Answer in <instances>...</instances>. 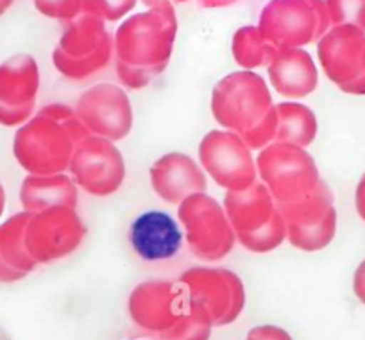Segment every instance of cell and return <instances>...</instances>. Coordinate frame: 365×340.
Instances as JSON below:
<instances>
[{
	"mask_svg": "<svg viewBox=\"0 0 365 340\" xmlns=\"http://www.w3.org/2000/svg\"><path fill=\"white\" fill-rule=\"evenodd\" d=\"M178 36L172 2H161L120 24L113 36L115 66L120 83L142 90L168 66Z\"/></svg>",
	"mask_w": 365,
	"mask_h": 340,
	"instance_id": "cell-1",
	"label": "cell"
},
{
	"mask_svg": "<svg viewBox=\"0 0 365 340\" xmlns=\"http://www.w3.org/2000/svg\"><path fill=\"white\" fill-rule=\"evenodd\" d=\"M90 135L76 110L65 104H48L16 129L13 154L26 172L61 174L68 170L77 145Z\"/></svg>",
	"mask_w": 365,
	"mask_h": 340,
	"instance_id": "cell-2",
	"label": "cell"
},
{
	"mask_svg": "<svg viewBox=\"0 0 365 340\" xmlns=\"http://www.w3.org/2000/svg\"><path fill=\"white\" fill-rule=\"evenodd\" d=\"M213 118L237 133L251 149L262 150L274 142L278 111L265 79L252 70L222 77L212 92Z\"/></svg>",
	"mask_w": 365,
	"mask_h": 340,
	"instance_id": "cell-3",
	"label": "cell"
},
{
	"mask_svg": "<svg viewBox=\"0 0 365 340\" xmlns=\"http://www.w3.org/2000/svg\"><path fill=\"white\" fill-rule=\"evenodd\" d=\"M224 210L235 237L247 251L263 254L278 249L287 240L282 210L262 181L245 190H227Z\"/></svg>",
	"mask_w": 365,
	"mask_h": 340,
	"instance_id": "cell-4",
	"label": "cell"
},
{
	"mask_svg": "<svg viewBox=\"0 0 365 340\" xmlns=\"http://www.w3.org/2000/svg\"><path fill=\"white\" fill-rule=\"evenodd\" d=\"M113 56V36L108 33L104 20L83 11L66 26L52 52V63L66 79L84 81L103 72Z\"/></svg>",
	"mask_w": 365,
	"mask_h": 340,
	"instance_id": "cell-5",
	"label": "cell"
},
{
	"mask_svg": "<svg viewBox=\"0 0 365 340\" xmlns=\"http://www.w3.org/2000/svg\"><path fill=\"white\" fill-rule=\"evenodd\" d=\"M187 310L201 315L213 328L237 321L245 306V289L233 271L194 267L179 278Z\"/></svg>",
	"mask_w": 365,
	"mask_h": 340,
	"instance_id": "cell-6",
	"label": "cell"
},
{
	"mask_svg": "<svg viewBox=\"0 0 365 340\" xmlns=\"http://www.w3.org/2000/svg\"><path fill=\"white\" fill-rule=\"evenodd\" d=\"M331 27L324 0H270L262 9L258 29L276 48L317 43Z\"/></svg>",
	"mask_w": 365,
	"mask_h": 340,
	"instance_id": "cell-7",
	"label": "cell"
},
{
	"mask_svg": "<svg viewBox=\"0 0 365 340\" xmlns=\"http://www.w3.org/2000/svg\"><path fill=\"white\" fill-rule=\"evenodd\" d=\"M256 170L278 205L301 201L321 181L310 153L292 143H269L256 158Z\"/></svg>",
	"mask_w": 365,
	"mask_h": 340,
	"instance_id": "cell-8",
	"label": "cell"
},
{
	"mask_svg": "<svg viewBox=\"0 0 365 340\" xmlns=\"http://www.w3.org/2000/svg\"><path fill=\"white\" fill-rule=\"evenodd\" d=\"M178 217L194 257L205 262H219L230 254L237 237L224 206L212 195L205 192L187 197L179 202Z\"/></svg>",
	"mask_w": 365,
	"mask_h": 340,
	"instance_id": "cell-9",
	"label": "cell"
},
{
	"mask_svg": "<svg viewBox=\"0 0 365 340\" xmlns=\"http://www.w3.org/2000/svg\"><path fill=\"white\" fill-rule=\"evenodd\" d=\"M278 206L292 247L315 252L331 244L336 233V210L326 181H319L315 190L301 201Z\"/></svg>",
	"mask_w": 365,
	"mask_h": 340,
	"instance_id": "cell-10",
	"label": "cell"
},
{
	"mask_svg": "<svg viewBox=\"0 0 365 340\" xmlns=\"http://www.w3.org/2000/svg\"><path fill=\"white\" fill-rule=\"evenodd\" d=\"M86 226L70 206H52L31 213L26 227V245L38 265L68 257L83 244Z\"/></svg>",
	"mask_w": 365,
	"mask_h": 340,
	"instance_id": "cell-11",
	"label": "cell"
},
{
	"mask_svg": "<svg viewBox=\"0 0 365 340\" xmlns=\"http://www.w3.org/2000/svg\"><path fill=\"white\" fill-rule=\"evenodd\" d=\"M317 56L326 77L344 93L365 96V31L331 26L317 41Z\"/></svg>",
	"mask_w": 365,
	"mask_h": 340,
	"instance_id": "cell-12",
	"label": "cell"
},
{
	"mask_svg": "<svg viewBox=\"0 0 365 340\" xmlns=\"http://www.w3.org/2000/svg\"><path fill=\"white\" fill-rule=\"evenodd\" d=\"M201 167L224 190H245L258 181L252 149L231 131H210L199 143Z\"/></svg>",
	"mask_w": 365,
	"mask_h": 340,
	"instance_id": "cell-13",
	"label": "cell"
},
{
	"mask_svg": "<svg viewBox=\"0 0 365 340\" xmlns=\"http://www.w3.org/2000/svg\"><path fill=\"white\" fill-rule=\"evenodd\" d=\"M68 172L86 194L108 197L124 183L125 161L115 142L90 135L77 145Z\"/></svg>",
	"mask_w": 365,
	"mask_h": 340,
	"instance_id": "cell-14",
	"label": "cell"
},
{
	"mask_svg": "<svg viewBox=\"0 0 365 340\" xmlns=\"http://www.w3.org/2000/svg\"><path fill=\"white\" fill-rule=\"evenodd\" d=\"M76 113L88 131L96 136L120 142L131 133L133 108L122 86L101 83L79 97Z\"/></svg>",
	"mask_w": 365,
	"mask_h": 340,
	"instance_id": "cell-15",
	"label": "cell"
},
{
	"mask_svg": "<svg viewBox=\"0 0 365 340\" xmlns=\"http://www.w3.org/2000/svg\"><path fill=\"white\" fill-rule=\"evenodd\" d=\"M40 68L33 56L16 54L0 65V125L20 128L34 113Z\"/></svg>",
	"mask_w": 365,
	"mask_h": 340,
	"instance_id": "cell-16",
	"label": "cell"
},
{
	"mask_svg": "<svg viewBox=\"0 0 365 340\" xmlns=\"http://www.w3.org/2000/svg\"><path fill=\"white\" fill-rule=\"evenodd\" d=\"M187 310L181 285L167 279H150L135 287L128 301L131 321L140 329L160 335Z\"/></svg>",
	"mask_w": 365,
	"mask_h": 340,
	"instance_id": "cell-17",
	"label": "cell"
},
{
	"mask_svg": "<svg viewBox=\"0 0 365 340\" xmlns=\"http://www.w3.org/2000/svg\"><path fill=\"white\" fill-rule=\"evenodd\" d=\"M149 177L153 190L170 205H179L194 194H205L208 188L201 165L182 153H168L154 161Z\"/></svg>",
	"mask_w": 365,
	"mask_h": 340,
	"instance_id": "cell-18",
	"label": "cell"
},
{
	"mask_svg": "<svg viewBox=\"0 0 365 340\" xmlns=\"http://www.w3.org/2000/svg\"><path fill=\"white\" fill-rule=\"evenodd\" d=\"M129 242L143 262H165L178 254L182 233L168 213L145 212L129 227Z\"/></svg>",
	"mask_w": 365,
	"mask_h": 340,
	"instance_id": "cell-19",
	"label": "cell"
},
{
	"mask_svg": "<svg viewBox=\"0 0 365 340\" xmlns=\"http://www.w3.org/2000/svg\"><path fill=\"white\" fill-rule=\"evenodd\" d=\"M267 70L270 86L285 99H304L319 84L317 65L303 48H279Z\"/></svg>",
	"mask_w": 365,
	"mask_h": 340,
	"instance_id": "cell-20",
	"label": "cell"
},
{
	"mask_svg": "<svg viewBox=\"0 0 365 340\" xmlns=\"http://www.w3.org/2000/svg\"><path fill=\"white\" fill-rule=\"evenodd\" d=\"M31 212H20L0 224V283H16L36 269L26 245Z\"/></svg>",
	"mask_w": 365,
	"mask_h": 340,
	"instance_id": "cell-21",
	"label": "cell"
},
{
	"mask_svg": "<svg viewBox=\"0 0 365 340\" xmlns=\"http://www.w3.org/2000/svg\"><path fill=\"white\" fill-rule=\"evenodd\" d=\"M20 202L26 212L36 213L52 206H77V185L72 176L51 174V176H36L29 174L22 181L20 188Z\"/></svg>",
	"mask_w": 365,
	"mask_h": 340,
	"instance_id": "cell-22",
	"label": "cell"
},
{
	"mask_svg": "<svg viewBox=\"0 0 365 340\" xmlns=\"http://www.w3.org/2000/svg\"><path fill=\"white\" fill-rule=\"evenodd\" d=\"M278 111V129L274 142L292 143V145L307 149L317 136V117L308 106L301 103H279L276 104Z\"/></svg>",
	"mask_w": 365,
	"mask_h": 340,
	"instance_id": "cell-23",
	"label": "cell"
},
{
	"mask_svg": "<svg viewBox=\"0 0 365 340\" xmlns=\"http://www.w3.org/2000/svg\"><path fill=\"white\" fill-rule=\"evenodd\" d=\"M231 51L238 66L244 70H255L269 66L279 48L263 38L258 26H245L235 33Z\"/></svg>",
	"mask_w": 365,
	"mask_h": 340,
	"instance_id": "cell-24",
	"label": "cell"
},
{
	"mask_svg": "<svg viewBox=\"0 0 365 340\" xmlns=\"http://www.w3.org/2000/svg\"><path fill=\"white\" fill-rule=\"evenodd\" d=\"M212 328L208 321L190 310L182 311L181 317L168 329L156 335L158 340H210Z\"/></svg>",
	"mask_w": 365,
	"mask_h": 340,
	"instance_id": "cell-25",
	"label": "cell"
},
{
	"mask_svg": "<svg viewBox=\"0 0 365 340\" xmlns=\"http://www.w3.org/2000/svg\"><path fill=\"white\" fill-rule=\"evenodd\" d=\"M331 26H354L365 31V0H324Z\"/></svg>",
	"mask_w": 365,
	"mask_h": 340,
	"instance_id": "cell-26",
	"label": "cell"
},
{
	"mask_svg": "<svg viewBox=\"0 0 365 340\" xmlns=\"http://www.w3.org/2000/svg\"><path fill=\"white\" fill-rule=\"evenodd\" d=\"M138 0H83V11L104 20L117 22L135 9Z\"/></svg>",
	"mask_w": 365,
	"mask_h": 340,
	"instance_id": "cell-27",
	"label": "cell"
},
{
	"mask_svg": "<svg viewBox=\"0 0 365 340\" xmlns=\"http://www.w3.org/2000/svg\"><path fill=\"white\" fill-rule=\"evenodd\" d=\"M34 8L47 19L70 22L83 13V0H33Z\"/></svg>",
	"mask_w": 365,
	"mask_h": 340,
	"instance_id": "cell-28",
	"label": "cell"
},
{
	"mask_svg": "<svg viewBox=\"0 0 365 340\" xmlns=\"http://www.w3.org/2000/svg\"><path fill=\"white\" fill-rule=\"evenodd\" d=\"M245 340H294L287 329L279 328V326L263 324L256 326L247 333Z\"/></svg>",
	"mask_w": 365,
	"mask_h": 340,
	"instance_id": "cell-29",
	"label": "cell"
},
{
	"mask_svg": "<svg viewBox=\"0 0 365 340\" xmlns=\"http://www.w3.org/2000/svg\"><path fill=\"white\" fill-rule=\"evenodd\" d=\"M353 290H354V296L358 297V301L365 304V260L358 265L356 272H354Z\"/></svg>",
	"mask_w": 365,
	"mask_h": 340,
	"instance_id": "cell-30",
	"label": "cell"
},
{
	"mask_svg": "<svg viewBox=\"0 0 365 340\" xmlns=\"http://www.w3.org/2000/svg\"><path fill=\"white\" fill-rule=\"evenodd\" d=\"M354 206H356V212L360 215V219L365 222V174L361 176L360 183L356 187V194H354Z\"/></svg>",
	"mask_w": 365,
	"mask_h": 340,
	"instance_id": "cell-31",
	"label": "cell"
},
{
	"mask_svg": "<svg viewBox=\"0 0 365 340\" xmlns=\"http://www.w3.org/2000/svg\"><path fill=\"white\" fill-rule=\"evenodd\" d=\"M235 2H238V0H199V4L208 9L227 8V6H233Z\"/></svg>",
	"mask_w": 365,
	"mask_h": 340,
	"instance_id": "cell-32",
	"label": "cell"
},
{
	"mask_svg": "<svg viewBox=\"0 0 365 340\" xmlns=\"http://www.w3.org/2000/svg\"><path fill=\"white\" fill-rule=\"evenodd\" d=\"M147 8H153V6L161 4V2H188V0H142Z\"/></svg>",
	"mask_w": 365,
	"mask_h": 340,
	"instance_id": "cell-33",
	"label": "cell"
},
{
	"mask_svg": "<svg viewBox=\"0 0 365 340\" xmlns=\"http://www.w3.org/2000/svg\"><path fill=\"white\" fill-rule=\"evenodd\" d=\"M4 210H6V190L0 183V217L4 215Z\"/></svg>",
	"mask_w": 365,
	"mask_h": 340,
	"instance_id": "cell-34",
	"label": "cell"
},
{
	"mask_svg": "<svg viewBox=\"0 0 365 340\" xmlns=\"http://www.w3.org/2000/svg\"><path fill=\"white\" fill-rule=\"evenodd\" d=\"M13 2H15V0H0V16L4 15V13L11 8Z\"/></svg>",
	"mask_w": 365,
	"mask_h": 340,
	"instance_id": "cell-35",
	"label": "cell"
},
{
	"mask_svg": "<svg viewBox=\"0 0 365 340\" xmlns=\"http://www.w3.org/2000/svg\"><path fill=\"white\" fill-rule=\"evenodd\" d=\"M0 340H13L11 336H9V333L6 331V329L2 328V326H0Z\"/></svg>",
	"mask_w": 365,
	"mask_h": 340,
	"instance_id": "cell-36",
	"label": "cell"
}]
</instances>
